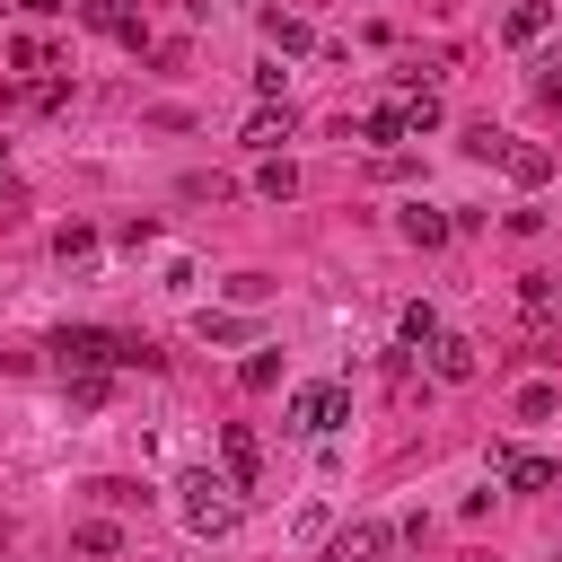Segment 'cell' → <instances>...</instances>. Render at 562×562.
<instances>
[{"label": "cell", "mask_w": 562, "mask_h": 562, "mask_svg": "<svg viewBox=\"0 0 562 562\" xmlns=\"http://www.w3.org/2000/svg\"><path fill=\"white\" fill-rule=\"evenodd\" d=\"M114 544H123V536H114V527H79V553H88V562H105V553H114Z\"/></svg>", "instance_id": "obj_27"}, {"label": "cell", "mask_w": 562, "mask_h": 562, "mask_svg": "<svg viewBox=\"0 0 562 562\" xmlns=\"http://www.w3.org/2000/svg\"><path fill=\"white\" fill-rule=\"evenodd\" d=\"M501 167H509L518 184H544V176H553V149H544V140H509V158H501Z\"/></svg>", "instance_id": "obj_11"}, {"label": "cell", "mask_w": 562, "mask_h": 562, "mask_svg": "<svg viewBox=\"0 0 562 562\" xmlns=\"http://www.w3.org/2000/svg\"><path fill=\"white\" fill-rule=\"evenodd\" d=\"M360 140H413V132H404V105H378V114H360Z\"/></svg>", "instance_id": "obj_17"}, {"label": "cell", "mask_w": 562, "mask_h": 562, "mask_svg": "<svg viewBox=\"0 0 562 562\" xmlns=\"http://www.w3.org/2000/svg\"><path fill=\"white\" fill-rule=\"evenodd\" d=\"M61 97H70V79H26V88H18V105H35V114L61 105Z\"/></svg>", "instance_id": "obj_21"}, {"label": "cell", "mask_w": 562, "mask_h": 562, "mask_svg": "<svg viewBox=\"0 0 562 562\" xmlns=\"http://www.w3.org/2000/svg\"><path fill=\"white\" fill-rule=\"evenodd\" d=\"M88 492H97L105 509H149V492H140V483H123V474H105V483H88Z\"/></svg>", "instance_id": "obj_19"}, {"label": "cell", "mask_w": 562, "mask_h": 562, "mask_svg": "<svg viewBox=\"0 0 562 562\" xmlns=\"http://www.w3.org/2000/svg\"><path fill=\"white\" fill-rule=\"evenodd\" d=\"M0 193H9V158H0Z\"/></svg>", "instance_id": "obj_31"}, {"label": "cell", "mask_w": 562, "mask_h": 562, "mask_svg": "<svg viewBox=\"0 0 562 562\" xmlns=\"http://www.w3.org/2000/svg\"><path fill=\"white\" fill-rule=\"evenodd\" d=\"M9 61H18V70H61V61H53V44H44V35H18V44H9Z\"/></svg>", "instance_id": "obj_20"}, {"label": "cell", "mask_w": 562, "mask_h": 562, "mask_svg": "<svg viewBox=\"0 0 562 562\" xmlns=\"http://www.w3.org/2000/svg\"><path fill=\"white\" fill-rule=\"evenodd\" d=\"M18 9H26V18H61L70 0H18Z\"/></svg>", "instance_id": "obj_28"}, {"label": "cell", "mask_w": 562, "mask_h": 562, "mask_svg": "<svg viewBox=\"0 0 562 562\" xmlns=\"http://www.w3.org/2000/svg\"><path fill=\"white\" fill-rule=\"evenodd\" d=\"M220 457H228V483H237V492H255V474H263V439H255L246 422H228V430H220Z\"/></svg>", "instance_id": "obj_7"}, {"label": "cell", "mask_w": 562, "mask_h": 562, "mask_svg": "<svg viewBox=\"0 0 562 562\" xmlns=\"http://www.w3.org/2000/svg\"><path fill=\"white\" fill-rule=\"evenodd\" d=\"M536 97H544V105H553V114H562V79H536Z\"/></svg>", "instance_id": "obj_29"}, {"label": "cell", "mask_w": 562, "mask_h": 562, "mask_svg": "<svg viewBox=\"0 0 562 562\" xmlns=\"http://www.w3.org/2000/svg\"><path fill=\"white\" fill-rule=\"evenodd\" d=\"M544 79H562V53H553V61H544Z\"/></svg>", "instance_id": "obj_30"}, {"label": "cell", "mask_w": 562, "mask_h": 562, "mask_svg": "<svg viewBox=\"0 0 562 562\" xmlns=\"http://www.w3.org/2000/svg\"><path fill=\"white\" fill-rule=\"evenodd\" d=\"M281 140H290V105H263V114L246 123V149H263V158H281Z\"/></svg>", "instance_id": "obj_10"}, {"label": "cell", "mask_w": 562, "mask_h": 562, "mask_svg": "<svg viewBox=\"0 0 562 562\" xmlns=\"http://www.w3.org/2000/svg\"><path fill=\"white\" fill-rule=\"evenodd\" d=\"M465 149H474V158H509V132H501V123H474Z\"/></svg>", "instance_id": "obj_22"}, {"label": "cell", "mask_w": 562, "mask_h": 562, "mask_svg": "<svg viewBox=\"0 0 562 562\" xmlns=\"http://www.w3.org/2000/svg\"><path fill=\"white\" fill-rule=\"evenodd\" d=\"M228 299H237V307H255V299H272V281H263V272H237V281H228Z\"/></svg>", "instance_id": "obj_24"}, {"label": "cell", "mask_w": 562, "mask_h": 562, "mask_svg": "<svg viewBox=\"0 0 562 562\" xmlns=\"http://www.w3.org/2000/svg\"><path fill=\"white\" fill-rule=\"evenodd\" d=\"M176 509H184V527H193V536H228V527H237V509H246V492H237L228 474L193 465V474L176 483Z\"/></svg>", "instance_id": "obj_1"}, {"label": "cell", "mask_w": 562, "mask_h": 562, "mask_svg": "<svg viewBox=\"0 0 562 562\" xmlns=\"http://www.w3.org/2000/svg\"><path fill=\"white\" fill-rule=\"evenodd\" d=\"M61 386H70V404H79V413H97V404H105V378H61Z\"/></svg>", "instance_id": "obj_25"}, {"label": "cell", "mask_w": 562, "mask_h": 562, "mask_svg": "<svg viewBox=\"0 0 562 562\" xmlns=\"http://www.w3.org/2000/svg\"><path fill=\"white\" fill-rule=\"evenodd\" d=\"M492 474H501L509 492H553V483H562L553 457H518V448H492Z\"/></svg>", "instance_id": "obj_5"}, {"label": "cell", "mask_w": 562, "mask_h": 562, "mask_svg": "<svg viewBox=\"0 0 562 562\" xmlns=\"http://www.w3.org/2000/svg\"><path fill=\"white\" fill-rule=\"evenodd\" d=\"M53 360H61V378H105V369H114V334L61 325V334H53Z\"/></svg>", "instance_id": "obj_2"}, {"label": "cell", "mask_w": 562, "mask_h": 562, "mask_svg": "<svg viewBox=\"0 0 562 562\" xmlns=\"http://www.w3.org/2000/svg\"><path fill=\"white\" fill-rule=\"evenodd\" d=\"M53 255H61V263H79V255H97V228H79V220H70V228L53 237Z\"/></svg>", "instance_id": "obj_23"}, {"label": "cell", "mask_w": 562, "mask_h": 562, "mask_svg": "<svg viewBox=\"0 0 562 562\" xmlns=\"http://www.w3.org/2000/svg\"><path fill=\"white\" fill-rule=\"evenodd\" d=\"M553 9H562V0H509V18H501V35H509V44H536V35L553 26Z\"/></svg>", "instance_id": "obj_9"}, {"label": "cell", "mask_w": 562, "mask_h": 562, "mask_svg": "<svg viewBox=\"0 0 562 562\" xmlns=\"http://www.w3.org/2000/svg\"><path fill=\"white\" fill-rule=\"evenodd\" d=\"M474 369H483V351H474L465 334H439V342H430V378H439V386H474Z\"/></svg>", "instance_id": "obj_6"}, {"label": "cell", "mask_w": 562, "mask_h": 562, "mask_svg": "<svg viewBox=\"0 0 562 562\" xmlns=\"http://www.w3.org/2000/svg\"><path fill=\"white\" fill-rule=\"evenodd\" d=\"M342 422H351V386H299V395H290V430L325 439V430H342Z\"/></svg>", "instance_id": "obj_3"}, {"label": "cell", "mask_w": 562, "mask_h": 562, "mask_svg": "<svg viewBox=\"0 0 562 562\" xmlns=\"http://www.w3.org/2000/svg\"><path fill=\"white\" fill-rule=\"evenodd\" d=\"M263 35H272V61H281V53H307V44H316V26H307V18H281V9L263 18Z\"/></svg>", "instance_id": "obj_12"}, {"label": "cell", "mask_w": 562, "mask_h": 562, "mask_svg": "<svg viewBox=\"0 0 562 562\" xmlns=\"http://www.w3.org/2000/svg\"><path fill=\"white\" fill-rule=\"evenodd\" d=\"M193 334H202V342H246V316H228V307H202V316H193Z\"/></svg>", "instance_id": "obj_16"}, {"label": "cell", "mask_w": 562, "mask_h": 562, "mask_svg": "<svg viewBox=\"0 0 562 562\" xmlns=\"http://www.w3.org/2000/svg\"><path fill=\"white\" fill-rule=\"evenodd\" d=\"M79 18H88L97 35H123V44H140V0H79Z\"/></svg>", "instance_id": "obj_8"}, {"label": "cell", "mask_w": 562, "mask_h": 562, "mask_svg": "<svg viewBox=\"0 0 562 562\" xmlns=\"http://www.w3.org/2000/svg\"><path fill=\"white\" fill-rule=\"evenodd\" d=\"M395 325H404V351H430V342H439V316H430L422 299H413V307H404Z\"/></svg>", "instance_id": "obj_15"}, {"label": "cell", "mask_w": 562, "mask_h": 562, "mask_svg": "<svg viewBox=\"0 0 562 562\" xmlns=\"http://www.w3.org/2000/svg\"><path fill=\"white\" fill-rule=\"evenodd\" d=\"M246 9H263V0H246Z\"/></svg>", "instance_id": "obj_32"}, {"label": "cell", "mask_w": 562, "mask_h": 562, "mask_svg": "<svg viewBox=\"0 0 562 562\" xmlns=\"http://www.w3.org/2000/svg\"><path fill=\"white\" fill-rule=\"evenodd\" d=\"M518 422H553V386H527L518 395Z\"/></svg>", "instance_id": "obj_26"}, {"label": "cell", "mask_w": 562, "mask_h": 562, "mask_svg": "<svg viewBox=\"0 0 562 562\" xmlns=\"http://www.w3.org/2000/svg\"><path fill=\"white\" fill-rule=\"evenodd\" d=\"M237 386H255V395H263V386H281V351H246V369H237Z\"/></svg>", "instance_id": "obj_18"}, {"label": "cell", "mask_w": 562, "mask_h": 562, "mask_svg": "<svg viewBox=\"0 0 562 562\" xmlns=\"http://www.w3.org/2000/svg\"><path fill=\"white\" fill-rule=\"evenodd\" d=\"M255 193H263V202H290V193H299V167H290V158H263V167H255Z\"/></svg>", "instance_id": "obj_14"}, {"label": "cell", "mask_w": 562, "mask_h": 562, "mask_svg": "<svg viewBox=\"0 0 562 562\" xmlns=\"http://www.w3.org/2000/svg\"><path fill=\"white\" fill-rule=\"evenodd\" d=\"M386 553H395V527H386V518H351V527L325 544V562H386Z\"/></svg>", "instance_id": "obj_4"}, {"label": "cell", "mask_w": 562, "mask_h": 562, "mask_svg": "<svg viewBox=\"0 0 562 562\" xmlns=\"http://www.w3.org/2000/svg\"><path fill=\"white\" fill-rule=\"evenodd\" d=\"M404 237H413V246H448V237H457V220H448V211H422V202H413V211H404Z\"/></svg>", "instance_id": "obj_13"}]
</instances>
